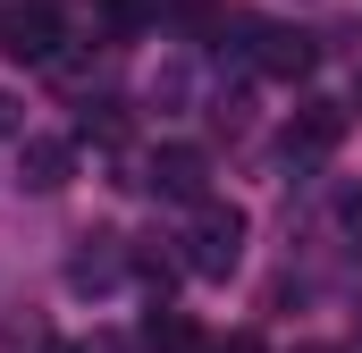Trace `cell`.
I'll return each instance as SVG.
<instances>
[{
    "mask_svg": "<svg viewBox=\"0 0 362 353\" xmlns=\"http://www.w3.org/2000/svg\"><path fill=\"white\" fill-rule=\"evenodd\" d=\"M93 8H101L110 25H144V8H152V0H93Z\"/></svg>",
    "mask_w": 362,
    "mask_h": 353,
    "instance_id": "ba28073f",
    "label": "cell"
},
{
    "mask_svg": "<svg viewBox=\"0 0 362 353\" xmlns=\"http://www.w3.org/2000/svg\"><path fill=\"white\" fill-rule=\"evenodd\" d=\"M68 176H76V143H59V135H34L17 152V185H34V193H59Z\"/></svg>",
    "mask_w": 362,
    "mask_h": 353,
    "instance_id": "5b68a950",
    "label": "cell"
},
{
    "mask_svg": "<svg viewBox=\"0 0 362 353\" xmlns=\"http://www.w3.org/2000/svg\"><path fill=\"white\" fill-rule=\"evenodd\" d=\"M312 34H295V25H270L262 34V76H312Z\"/></svg>",
    "mask_w": 362,
    "mask_h": 353,
    "instance_id": "8992f818",
    "label": "cell"
},
{
    "mask_svg": "<svg viewBox=\"0 0 362 353\" xmlns=\"http://www.w3.org/2000/svg\"><path fill=\"white\" fill-rule=\"evenodd\" d=\"M42 353H85V345H42Z\"/></svg>",
    "mask_w": 362,
    "mask_h": 353,
    "instance_id": "9c48e42d",
    "label": "cell"
},
{
    "mask_svg": "<svg viewBox=\"0 0 362 353\" xmlns=\"http://www.w3.org/2000/svg\"><path fill=\"white\" fill-rule=\"evenodd\" d=\"M337 143H346V109H337V101H303V109L286 118V135H278L286 169H320Z\"/></svg>",
    "mask_w": 362,
    "mask_h": 353,
    "instance_id": "7a4b0ae2",
    "label": "cell"
},
{
    "mask_svg": "<svg viewBox=\"0 0 362 353\" xmlns=\"http://www.w3.org/2000/svg\"><path fill=\"white\" fill-rule=\"evenodd\" d=\"M144 345H160V353H177V345H194V328H185L177 311H152V320H144Z\"/></svg>",
    "mask_w": 362,
    "mask_h": 353,
    "instance_id": "52a82bcc",
    "label": "cell"
},
{
    "mask_svg": "<svg viewBox=\"0 0 362 353\" xmlns=\"http://www.w3.org/2000/svg\"><path fill=\"white\" fill-rule=\"evenodd\" d=\"M202 152H194V143H169V152H152V160H144V185H152V193H169V202H202Z\"/></svg>",
    "mask_w": 362,
    "mask_h": 353,
    "instance_id": "277c9868",
    "label": "cell"
},
{
    "mask_svg": "<svg viewBox=\"0 0 362 353\" xmlns=\"http://www.w3.org/2000/svg\"><path fill=\"white\" fill-rule=\"evenodd\" d=\"M236 261H245V210H236V202H194L185 269H194V277H228Z\"/></svg>",
    "mask_w": 362,
    "mask_h": 353,
    "instance_id": "6da1fadb",
    "label": "cell"
},
{
    "mask_svg": "<svg viewBox=\"0 0 362 353\" xmlns=\"http://www.w3.org/2000/svg\"><path fill=\"white\" fill-rule=\"evenodd\" d=\"M59 34H68V25H59V8H42V0H25V8L0 17V51H8L17 68H51V59H59Z\"/></svg>",
    "mask_w": 362,
    "mask_h": 353,
    "instance_id": "3957f363",
    "label": "cell"
}]
</instances>
